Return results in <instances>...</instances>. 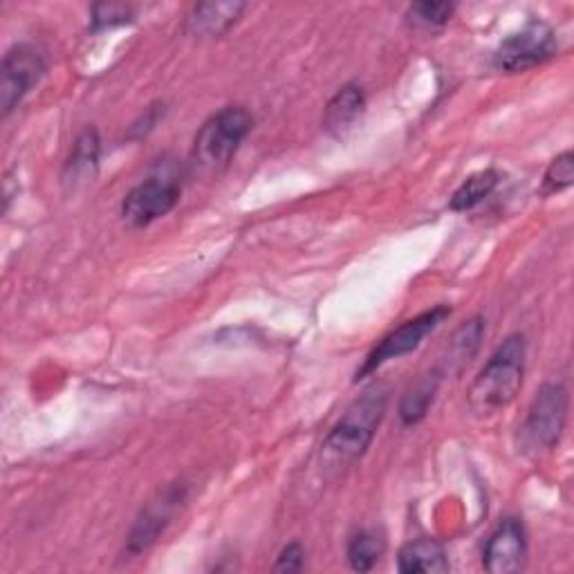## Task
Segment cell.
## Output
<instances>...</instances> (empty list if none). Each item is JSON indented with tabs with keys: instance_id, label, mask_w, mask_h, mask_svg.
<instances>
[{
	"instance_id": "obj_2",
	"label": "cell",
	"mask_w": 574,
	"mask_h": 574,
	"mask_svg": "<svg viewBox=\"0 0 574 574\" xmlns=\"http://www.w3.org/2000/svg\"><path fill=\"white\" fill-rule=\"evenodd\" d=\"M523 372L526 337L509 335L474 379L469 389V409L480 418L507 409L523 387Z\"/></svg>"
},
{
	"instance_id": "obj_11",
	"label": "cell",
	"mask_w": 574,
	"mask_h": 574,
	"mask_svg": "<svg viewBox=\"0 0 574 574\" xmlns=\"http://www.w3.org/2000/svg\"><path fill=\"white\" fill-rule=\"evenodd\" d=\"M245 12V3H201L186 17V32L194 36H220Z\"/></svg>"
},
{
	"instance_id": "obj_18",
	"label": "cell",
	"mask_w": 574,
	"mask_h": 574,
	"mask_svg": "<svg viewBox=\"0 0 574 574\" xmlns=\"http://www.w3.org/2000/svg\"><path fill=\"white\" fill-rule=\"evenodd\" d=\"M483 331H485V326H483L480 318H472V322H467L454 335V339L450 344V355H446V364L463 368L474 357V353L478 350V344L483 339Z\"/></svg>"
},
{
	"instance_id": "obj_5",
	"label": "cell",
	"mask_w": 574,
	"mask_h": 574,
	"mask_svg": "<svg viewBox=\"0 0 574 574\" xmlns=\"http://www.w3.org/2000/svg\"><path fill=\"white\" fill-rule=\"evenodd\" d=\"M556 52V39L548 23L532 21L521 32L507 36L496 54L494 66L502 73H523L539 63L552 58Z\"/></svg>"
},
{
	"instance_id": "obj_4",
	"label": "cell",
	"mask_w": 574,
	"mask_h": 574,
	"mask_svg": "<svg viewBox=\"0 0 574 574\" xmlns=\"http://www.w3.org/2000/svg\"><path fill=\"white\" fill-rule=\"evenodd\" d=\"M567 418V391L561 385H545L528 409V418L519 429L526 454H541L559 444Z\"/></svg>"
},
{
	"instance_id": "obj_19",
	"label": "cell",
	"mask_w": 574,
	"mask_h": 574,
	"mask_svg": "<svg viewBox=\"0 0 574 574\" xmlns=\"http://www.w3.org/2000/svg\"><path fill=\"white\" fill-rule=\"evenodd\" d=\"M574 180V155L570 151L561 153L559 158L552 160V164L548 166L545 175H543V196H552L559 194V191L567 188Z\"/></svg>"
},
{
	"instance_id": "obj_13",
	"label": "cell",
	"mask_w": 574,
	"mask_h": 574,
	"mask_svg": "<svg viewBox=\"0 0 574 574\" xmlns=\"http://www.w3.org/2000/svg\"><path fill=\"white\" fill-rule=\"evenodd\" d=\"M366 106V95L357 84H348L344 86L328 104L326 108V117L324 123L331 133H339L346 131L348 126L364 112Z\"/></svg>"
},
{
	"instance_id": "obj_22",
	"label": "cell",
	"mask_w": 574,
	"mask_h": 574,
	"mask_svg": "<svg viewBox=\"0 0 574 574\" xmlns=\"http://www.w3.org/2000/svg\"><path fill=\"white\" fill-rule=\"evenodd\" d=\"M303 563H305L303 548L299 543H290L281 552V556H279L277 565H274V572H299V570H303Z\"/></svg>"
},
{
	"instance_id": "obj_10",
	"label": "cell",
	"mask_w": 574,
	"mask_h": 574,
	"mask_svg": "<svg viewBox=\"0 0 574 574\" xmlns=\"http://www.w3.org/2000/svg\"><path fill=\"white\" fill-rule=\"evenodd\" d=\"M180 502V491H166L160 500H155L149 509H144L142 519L136 523L131 537H129V552L131 554H140L144 550H149L158 537L164 532V528L171 521L173 507Z\"/></svg>"
},
{
	"instance_id": "obj_9",
	"label": "cell",
	"mask_w": 574,
	"mask_h": 574,
	"mask_svg": "<svg viewBox=\"0 0 574 574\" xmlns=\"http://www.w3.org/2000/svg\"><path fill=\"white\" fill-rule=\"evenodd\" d=\"M526 554L528 541L523 523L509 517L489 537L483 554V565L491 574H512L523 567Z\"/></svg>"
},
{
	"instance_id": "obj_20",
	"label": "cell",
	"mask_w": 574,
	"mask_h": 574,
	"mask_svg": "<svg viewBox=\"0 0 574 574\" xmlns=\"http://www.w3.org/2000/svg\"><path fill=\"white\" fill-rule=\"evenodd\" d=\"M452 14H454L452 3H415L409 8L407 19L418 28L433 30V28H442L452 19Z\"/></svg>"
},
{
	"instance_id": "obj_15",
	"label": "cell",
	"mask_w": 574,
	"mask_h": 574,
	"mask_svg": "<svg viewBox=\"0 0 574 574\" xmlns=\"http://www.w3.org/2000/svg\"><path fill=\"white\" fill-rule=\"evenodd\" d=\"M498 184V173L487 169V171H480V173H474L472 177H467L461 188L454 194L450 207L454 212H467V209H474L476 205H480L485 198L491 196V191L496 188Z\"/></svg>"
},
{
	"instance_id": "obj_14",
	"label": "cell",
	"mask_w": 574,
	"mask_h": 574,
	"mask_svg": "<svg viewBox=\"0 0 574 574\" xmlns=\"http://www.w3.org/2000/svg\"><path fill=\"white\" fill-rule=\"evenodd\" d=\"M97 162H99V138L97 131L86 129L73 149V155L66 164V182H79L86 180L88 175L93 177L97 171Z\"/></svg>"
},
{
	"instance_id": "obj_3",
	"label": "cell",
	"mask_w": 574,
	"mask_h": 574,
	"mask_svg": "<svg viewBox=\"0 0 574 574\" xmlns=\"http://www.w3.org/2000/svg\"><path fill=\"white\" fill-rule=\"evenodd\" d=\"M253 119L242 106H227L212 115L194 142V162L203 171H218L229 164L240 142L249 136Z\"/></svg>"
},
{
	"instance_id": "obj_6",
	"label": "cell",
	"mask_w": 574,
	"mask_h": 574,
	"mask_svg": "<svg viewBox=\"0 0 574 574\" xmlns=\"http://www.w3.org/2000/svg\"><path fill=\"white\" fill-rule=\"evenodd\" d=\"M450 314H452V307L437 305V307H431V310L418 314L415 318H411V322L402 324L398 331L387 335L370 350L364 366L357 370V379L366 377L368 372L377 370L379 366H385L391 359H400V357L413 353L424 342V337H429Z\"/></svg>"
},
{
	"instance_id": "obj_21",
	"label": "cell",
	"mask_w": 574,
	"mask_h": 574,
	"mask_svg": "<svg viewBox=\"0 0 574 574\" xmlns=\"http://www.w3.org/2000/svg\"><path fill=\"white\" fill-rule=\"evenodd\" d=\"M133 17H136V8H131V6L101 3V6H95V8H93L90 25H93V32L110 30V28H117V25L131 23Z\"/></svg>"
},
{
	"instance_id": "obj_17",
	"label": "cell",
	"mask_w": 574,
	"mask_h": 574,
	"mask_svg": "<svg viewBox=\"0 0 574 574\" xmlns=\"http://www.w3.org/2000/svg\"><path fill=\"white\" fill-rule=\"evenodd\" d=\"M381 554H385V539L368 530L353 537L348 545V561L357 572L372 570L375 563L381 559Z\"/></svg>"
},
{
	"instance_id": "obj_7",
	"label": "cell",
	"mask_w": 574,
	"mask_h": 574,
	"mask_svg": "<svg viewBox=\"0 0 574 574\" xmlns=\"http://www.w3.org/2000/svg\"><path fill=\"white\" fill-rule=\"evenodd\" d=\"M45 73L43 54L28 43L14 45L3 58V79H0V106L8 117L23 97L41 82Z\"/></svg>"
},
{
	"instance_id": "obj_8",
	"label": "cell",
	"mask_w": 574,
	"mask_h": 574,
	"mask_svg": "<svg viewBox=\"0 0 574 574\" xmlns=\"http://www.w3.org/2000/svg\"><path fill=\"white\" fill-rule=\"evenodd\" d=\"M180 201V186L171 180L151 177L126 194L121 216L131 227H147L166 216Z\"/></svg>"
},
{
	"instance_id": "obj_16",
	"label": "cell",
	"mask_w": 574,
	"mask_h": 574,
	"mask_svg": "<svg viewBox=\"0 0 574 574\" xmlns=\"http://www.w3.org/2000/svg\"><path fill=\"white\" fill-rule=\"evenodd\" d=\"M442 375L440 372H433V375H426L422 377L418 385L404 396L402 400V407H400V418L404 424H418L420 420H424L431 402H433V396L437 391V385H440Z\"/></svg>"
},
{
	"instance_id": "obj_12",
	"label": "cell",
	"mask_w": 574,
	"mask_h": 574,
	"mask_svg": "<svg viewBox=\"0 0 574 574\" xmlns=\"http://www.w3.org/2000/svg\"><path fill=\"white\" fill-rule=\"evenodd\" d=\"M400 572L404 574H440L450 570V561H446L444 548L433 539H415L407 543L400 552Z\"/></svg>"
},
{
	"instance_id": "obj_1",
	"label": "cell",
	"mask_w": 574,
	"mask_h": 574,
	"mask_svg": "<svg viewBox=\"0 0 574 574\" xmlns=\"http://www.w3.org/2000/svg\"><path fill=\"white\" fill-rule=\"evenodd\" d=\"M387 389L372 387L346 409L342 420L324 440L322 450L326 467L346 469L366 454L381 418L387 413Z\"/></svg>"
}]
</instances>
